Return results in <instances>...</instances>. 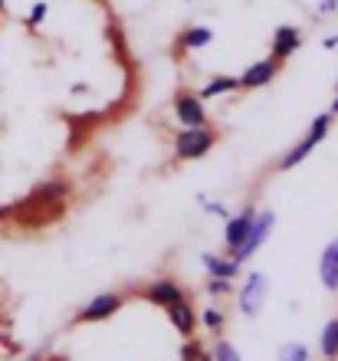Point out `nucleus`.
Wrapping results in <instances>:
<instances>
[{
	"label": "nucleus",
	"instance_id": "9d476101",
	"mask_svg": "<svg viewBox=\"0 0 338 361\" xmlns=\"http://www.w3.org/2000/svg\"><path fill=\"white\" fill-rule=\"evenodd\" d=\"M145 299L155 305H161V309H168V305L181 302L184 299V289H181L174 279H155V283L148 286V293H145Z\"/></svg>",
	"mask_w": 338,
	"mask_h": 361
},
{
	"label": "nucleus",
	"instance_id": "c756f323",
	"mask_svg": "<svg viewBox=\"0 0 338 361\" xmlns=\"http://www.w3.org/2000/svg\"><path fill=\"white\" fill-rule=\"evenodd\" d=\"M0 10H4V0H0Z\"/></svg>",
	"mask_w": 338,
	"mask_h": 361
},
{
	"label": "nucleus",
	"instance_id": "5701e85b",
	"mask_svg": "<svg viewBox=\"0 0 338 361\" xmlns=\"http://www.w3.org/2000/svg\"><path fill=\"white\" fill-rule=\"evenodd\" d=\"M181 355H184V358H181V361H207L204 348H200L198 342H188V345H184V348H181Z\"/></svg>",
	"mask_w": 338,
	"mask_h": 361
},
{
	"label": "nucleus",
	"instance_id": "9b49d317",
	"mask_svg": "<svg viewBox=\"0 0 338 361\" xmlns=\"http://www.w3.org/2000/svg\"><path fill=\"white\" fill-rule=\"evenodd\" d=\"M319 279H322V286H325L329 293H338V240L325 243V250H322V257H319Z\"/></svg>",
	"mask_w": 338,
	"mask_h": 361
},
{
	"label": "nucleus",
	"instance_id": "aec40b11",
	"mask_svg": "<svg viewBox=\"0 0 338 361\" xmlns=\"http://www.w3.org/2000/svg\"><path fill=\"white\" fill-rule=\"evenodd\" d=\"M47 13H49V4H47V0H40V4H33V7H30L27 23H30V27H40V23L47 20Z\"/></svg>",
	"mask_w": 338,
	"mask_h": 361
},
{
	"label": "nucleus",
	"instance_id": "393cba45",
	"mask_svg": "<svg viewBox=\"0 0 338 361\" xmlns=\"http://www.w3.org/2000/svg\"><path fill=\"white\" fill-rule=\"evenodd\" d=\"M335 10H338V0H322V4H319L322 17H329V13H335Z\"/></svg>",
	"mask_w": 338,
	"mask_h": 361
},
{
	"label": "nucleus",
	"instance_id": "f257e3e1",
	"mask_svg": "<svg viewBox=\"0 0 338 361\" xmlns=\"http://www.w3.org/2000/svg\"><path fill=\"white\" fill-rule=\"evenodd\" d=\"M332 118H335V115H332V112H322V115H315V118H312L309 132L302 135L299 142H296V145H292V148H289V152L282 154L279 171H292V168H299V164L306 161V158H309L312 152H315V145H319L322 138L329 135V128H332Z\"/></svg>",
	"mask_w": 338,
	"mask_h": 361
},
{
	"label": "nucleus",
	"instance_id": "1a4fd4ad",
	"mask_svg": "<svg viewBox=\"0 0 338 361\" xmlns=\"http://www.w3.org/2000/svg\"><path fill=\"white\" fill-rule=\"evenodd\" d=\"M302 47V33L299 27H289V23H282V27H276V33H272V59H289L296 49Z\"/></svg>",
	"mask_w": 338,
	"mask_h": 361
},
{
	"label": "nucleus",
	"instance_id": "cd10ccee",
	"mask_svg": "<svg viewBox=\"0 0 338 361\" xmlns=\"http://www.w3.org/2000/svg\"><path fill=\"white\" fill-rule=\"evenodd\" d=\"M49 361H66V358H49Z\"/></svg>",
	"mask_w": 338,
	"mask_h": 361
},
{
	"label": "nucleus",
	"instance_id": "bb28decb",
	"mask_svg": "<svg viewBox=\"0 0 338 361\" xmlns=\"http://www.w3.org/2000/svg\"><path fill=\"white\" fill-rule=\"evenodd\" d=\"M335 92H338V89H335ZM329 112H332V115H338V99H335V102H332V109H329Z\"/></svg>",
	"mask_w": 338,
	"mask_h": 361
},
{
	"label": "nucleus",
	"instance_id": "423d86ee",
	"mask_svg": "<svg viewBox=\"0 0 338 361\" xmlns=\"http://www.w3.org/2000/svg\"><path fill=\"white\" fill-rule=\"evenodd\" d=\"M174 118H178L184 128H198V125H207V109H204V99L191 92H181L174 99Z\"/></svg>",
	"mask_w": 338,
	"mask_h": 361
},
{
	"label": "nucleus",
	"instance_id": "7ed1b4c3",
	"mask_svg": "<svg viewBox=\"0 0 338 361\" xmlns=\"http://www.w3.org/2000/svg\"><path fill=\"white\" fill-rule=\"evenodd\" d=\"M272 224H276V214L272 210H256V217H253V227H250V233H246V240L240 243V247L230 253V257L236 259V263H246V259L253 257L256 250L266 243V237L272 233Z\"/></svg>",
	"mask_w": 338,
	"mask_h": 361
},
{
	"label": "nucleus",
	"instance_id": "c85d7f7f",
	"mask_svg": "<svg viewBox=\"0 0 338 361\" xmlns=\"http://www.w3.org/2000/svg\"><path fill=\"white\" fill-rule=\"evenodd\" d=\"M4 214H7V210H0V217H4Z\"/></svg>",
	"mask_w": 338,
	"mask_h": 361
},
{
	"label": "nucleus",
	"instance_id": "2eb2a0df",
	"mask_svg": "<svg viewBox=\"0 0 338 361\" xmlns=\"http://www.w3.org/2000/svg\"><path fill=\"white\" fill-rule=\"evenodd\" d=\"M214 43V30L210 27H191L181 33V47L184 49H204Z\"/></svg>",
	"mask_w": 338,
	"mask_h": 361
},
{
	"label": "nucleus",
	"instance_id": "b1692460",
	"mask_svg": "<svg viewBox=\"0 0 338 361\" xmlns=\"http://www.w3.org/2000/svg\"><path fill=\"white\" fill-rule=\"evenodd\" d=\"M204 207L207 210H210V214H217V217H230V214H227V207H224V204H214V200H204Z\"/></svg>",
	"mask_w": 338,
	"mask_h": 361
},
{
	"label": "nucleus",
	"instance_id": "6ab92c4d",
	"mask_svg": "<svg viewBox=\"0 0 338 361\" xmlns=\"http://www.w3.org/2000/svg\"><path fill=\"white\" fill-rule=\"evenodd\" d=\"M200 322H204L210 332H220V329H224V312H220V309H204V312H200Z\"/></svg>",
	"mask_w": 338,
	"mask_h": 361
},
{
	"label": "nucleus",
	"instance_id": "4be33fe9",
	"mask_svg": "<svg viewBox=\"0 0 338 361\" xmlns=\"http://www.w3.org/2000/svg\"><path fill=\"white\" fill-rule=\"evenodd\" d=\"M37 194H40V197H63V194H66V184H59V180H49V184H40Z\"/></svg>",
	"mask_w": 338,
	"mask_h": 361
},
{
	"label": "nucleus",
	"instance_id": "f3484780",
	"mask_svg": "<svg viewBox=\"0 0 338 361\" xmlns=\"http://www.w3.org/2000/svg\"><path fill=\"white\" fill-rule=\"evenodd\" d=\"M279 361H312V355L302 342H289L279 348Z\"/></svg>",
	"mask_w": 338,
	"mask_h": 361
},
{
	"label": "nucleus",
	"instance_id": "4468645a",
	"mask_svg": "<svg viewBox=\"0 0 338 361\" xmlns=\"http://www.w3.org/2000/svg\"><path fill=\"white\" fill-rule=\"evenodd\" d=\"M240 89V79L236 76H217V79H210L204 89L198 92V99H217V95H224V92H236Z\"/></svg>",
	"mask_w": 338,
	"mask_h": 361
},
{
	"label": "nucleus",
	"instance_id": "412c9836",
	"mask_svg": "<svg viewBox=\"0 0 338 361\" xmlns=\"http://www.w3.org/2000/svg\"><path fill=\"white\" fill-rule=\"evenodd\" d=\"M234 289V279H217V276H210V283H207V293L210 295H227Z\"/></svg>",
	"mask_w": 338,
	"mask_h": 361
},
{
	"label": "nucleus",
	"instance_id": "a878e982",
	"mask_svg": "<svg viewBox=\"0 0 338 361\" xmlns=\"http://www.w3.org/2000/svg\"><path fill=\"white\" fill-rule=\"evenodd\" d=\"M322 47H325V49H335L338 47V33H335V37H325V39H322Z\"/></svg>",
	"mask_w": 338,
	"mask_h": 361
},
{
	"label": "nucleus",
	"instance_id": "f8f14e48",
	"mask_svg": "<svg viewBox=\"0 0 338 361\" xmlns=\"http://www.w3.org/2000/svg\"><path fill=\"white\" fill-rule=\"evenodd\" d=\"M168 319H171V325L184 335V338H191V335H194V329H198V312L188 305V299H181V302L168 305Z\"/></svg>",
	"mask_w": 338,
	"mask_h": 361
},
{
	"label": "nucleus",
	"instance_id": "f03ea898",
	"mask_svg": "<svg viewBox=\"0 0 338 361\" xmlns=\"http://www.w3.org/2000/svg\"><path fill=\"white\" fill-rule=\"evenodd\" d=\"M214 145H217V135L210 132L207 125L181 128V132L174 135V158H178V161H198V158H204Z\"/></svg>",
	"mask_w": 338,
	"mask_h": 361
},
{
	"label": "nucleus",
	"instance_id": "a211bd4d",
	"mask_svg": "<svg viewBox=\"0 0 338 361\" xmlns=\"http://www.w3.org/2000/svg\"><path fill=\"white\" fill-rule=\"evenodd\" d=\"M214 361H243V358H240V352H236L234 345L220 338V342L214 345Z\"/></svg>",
	"mask_w": 338,
	"mask_h": 361
},
{
	"label": "nucleus",
	"instance_id": "6e6552de",
	"mask_svg": "<svg viewBox=\"0 0 338 361\" xmlns=\"http://www.w3.org/2000/svg\"><path fill=\"white\" fill-rule=\"evenodd\" d=\"M253 217H256V210H253V207L240 210L236 217H227V230H224L227 253H234V250L246 240V233H250V227H253Z\"/></svg>",
	"mask_w": 338,
	"mask_h": 361
},
{
	"label": "nucleus",
	"instance_id": "39448f33",
	"mask_svg": "<svg viewBox=\"0 0 338 361\" xmlns=\"http://www.w3.org/2000/svg\"><path fill=\"white\" fill-rule=\"evenodd\" d=\"M119 309H122V295L102 293V295H95V299H89V302L79 309L76 322H102V319H112Z\"/></svg>",
	"mask_w": 338,
	"mask_h": 361
},
{
	"label": "nucleus",
	"instance_id": "20e7f679",
	"mask_svg": "<svg viewBox=\"0 0 338 361\" xmlns=\"http://www.w3.org/2000/svg\"><path fill=\"white\" fill-rule=\"evenodd\" d=\"M266 289H270V279H266V273H250L246 276L243 289H240V312L246 315V319H256V315L263 312V302H266Z\"/></svg>",
	"mask_w": 338,
	"mask_h": 361
},
{
	"label": "nucleus",
	"instance_id": "dca6fc26",
	"mask_svg": "<svg viewBox=\"0 0 338 361\" xmlns=\"http://www.w3.org/2000/svg\"><path fill=\"white\" fill-rule=\"evenodd\" d=\"M319 348L325 358H338V319H332V322H325V329H322V338H319Z\"/></svg>",
	"mask_w": 338,
	"mask_h": 361
},
{
	"label": "nucleus",
	"instance_id": "0eeeda50",
	"mask_svg": "<svg viewBox=\"0 0 338 361\" xmlns=\"http://www.w3.org/2000/svg\"><path fill=\"white\" fill-rule=\"evenodd\" d=\"M279 59H260V63H250V66L243 69V76L240 79V89H260V86H270L272 79H276V73H279Z\"/></svg>",
	"mask_w": 338,
	"mask_h": 361
},
{
	"label": "nucleus",
	"instance_id": "ddd939ff",
	"mask_svg": "<svg viewBox=\"0 0 338 361\" xmlns=\"http://www.w3.org/2000/svg\"><path fill=\"white\" fill-rule=\"evenodd\" d=\"M204 267L210 276H217V279H234L236 273H240V263H236L234 257L227 259V257H214V253H204Z\"/></svg>",
	"mask_w": 338,
	"mask_h": 361
}]
</instances>
